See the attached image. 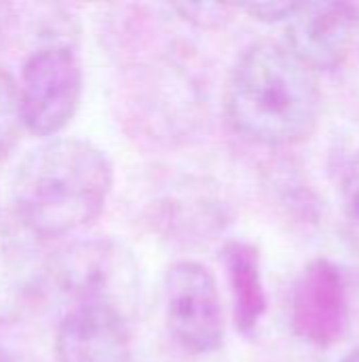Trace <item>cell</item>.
<instances>
[{
    "mask_svg": "<svg viewBox=\"0 0 359 362\" xmlns=\"http://www.w3.org/2000/svg\"><path fill=\"white\" fill-rule=\"evenodd\" d=\"M112 187L106 151L83 138H51L21 159L11 185L13 214L44 242L63 238L104 212Z\"/></svg>",
    "mask_w": 359,
    "mask_h": 362,
    "instance_id": "6da1fadb",
    "label": "cell"
},
{
    "mask_svg": "<svg viewBox=\"0 0 359 362\" xmlns=\"http://www.w3.org/2000/svg\"><path fill=\"white\" fill-rule=\"evenodd\" d=\"M224 106L229 123L245 140L290 146L317 127L322 91L315 72L286 42L258 40L235 62Z\"/></svg>",
    "mask_w": 359,
    "mask_h": 362,
    "instance_id": "7a4b0ae2",
    "label": "cell"
},
{
    "mask_svg": "<svg viewBox=\"0 0 359 362\" xmlns=\"http://www.w3.org/2000/svg\"><path fill=\"white\" fill-rule=\"evenodd\" d=\"M51 284L76 305H106L127 318L140 299V267L125 244L91 238L51 255Z\"/></svg>",
    "mask_w": 359,
    "mask_h": 362,
    "instance_id": "3957f363",
    "label": "cell"
},
{
    "mask_svg": "<svg viewBox=\"0 0 359 362\" xmlns=\"http://www.w3.org/2000/svg\"><path fill=\"white\" fill-rule=\"evenodd\" d=\"M23 129L55 138L74 119L83 98V66L68 42H51L28 55L17 83Z\"/></svg>",
    "mask_w": 359,
    "mask_h": 362,
    "instance_id": "277c9868",
    "label": "cell"
},
{
    "mask_svg": "<svg viewBox=\"0 0 359 362\" xmlns=\"http://www.w3.org/2000/svg\"><path fill=\"white\" fill-rule=\"evenodd\" d=\"M165 322L186 352L212 354L224 341V308L214 274L199 261H178L165 272Z\"/></svg>",
    "mask_w": 359,
    "mask_h": 362,
    "instance_id": "5b68a950",
    "label": "cell"
},
{
    "mask_svg": "<svg viewBox=\"0 0 359 362\" xmlns=\"http://www.w3.org/2000/svg\"><path fill=\"white\" fill-rule=\"evenodd\" d=\"M51 286L44 240L13 212H0V325H13L38 308Z\"/></svg>",
    "mask_w": 359,
    "mask_h": 362,
    "instance_id": "8992f818",
    "label": "cell"
},
{
    "mask_svg": "<svg viewBox=\"0 0 359 362\" xmlns=\"http://www.w3.org/2000/svg\"><path fill=\"white\" fill-rule=\"evenodd\" d=\"M290 322L294 333L315 348H332L345 337L349 286L334 263L315 259L303 269L292 291Z\"/></svg>",
    "mask_w": 359,
    "mask_h": 362,
    "instance_id": "52a82bcc",
    "label": "cell"
},
{
    "mask_svg": "<svg viewBox=\"0 0 359 362\" xmlns=\"http://www.w3.org/2000/svg\"><path fill=\"white\" fill-rule=\"evenodd\" d=\"M359 28V2H300L288 19V47L313 72L343 64Z\"/></svg>",
    "mask_w": 359,
    "mask_h": 362,
    "instance_id": "ba28073f",
    "label": "cell"
},
{
    "mask_svg": "<svg viewBox=\"0 0 359 362\" xmlns=\"http://www.w3.org/2000/svg\"><path fill=\"white\" fill-rule=\"evenodd\" d=\"M55 354L59 362H127V318L106 305H74L57 327Z\"/></svg>",
    "mask_w": 359,
    "mask_h": 362,
    "instance_id": "9c48e42d",
    "label": "cell"
},
{
    "mask_svg": "<svg viewBox=\"0 0 359 362\" xmlns=\"http://www.w3.org/2000/svg\"><path fill=\"white\" fill-rule=\"evenodd\" d=\"M220 261L233 295V320L241 335H252L267 314V291L260 272V252L254 244L231 240L220 250Z\"/></svg>",
    "mask_w": 359,
    "mask_h": 362,
    "instance_id": "30bf717a",
    "label": "cell"
},
{
    "mask_svg": "<svg viewBox=\"0 0 359 362\" xmlns=\"http://www.w3.org/2000/svg\"><path fill=\"white\" fill-rule=\"evenodd\" d=\"M159 214L154 216L157 225L171 235V240H197L207 238L218 231L224 223V212L212 195L197 185H178L167 193L159 204ZM152 221V223H154Z\"/></svg>",
    "mask_w": 359,
    "mask_h": 362,
    "instance_id": "8fae6325",
    "label": "cell"
},
{
    "mask_svg": "<svg viewBox=\"0 0 359 362\" xmlns=\"http://www.w3.org/2000/svg\"><path fill=\"white\" fill-rule=\"evenodd\" d=\"M23 132L19 89L13 74L0 66V161H4L19 144Z\"/></svg>",
    "mask_w": 359,
    "mask_h": 362,
    "instance_id": "7c38bea8",
    "label": "cell"
},
{
    "mask_svg": "<svg viewBox=\"0 0 359 362\" xmlns=\"http://www.w3.org/2000/svg\"><path fill=\"white\" fill-rule=\"evenodd\" d=\"M341 210L359 242V153L349 161L341 180Z\"/></svg>",
    "mask_w": 359,
    "mask_h": 362,
    "instance_id": "4fadbf2b",
    "label": "cell"
},
{
    "mask_svg": "<svg viewBox=\"0 0 359 362\" xmlns=\"http://www.w3.org/2000/svg\"><path fill=\"white\" fill-rule=\"evenodd\" d=\"M171 8L186 21H193L201 28H220L226 19H231L233 11V6L226 4H174Z\"/></svg>",
    "mask_w": 359,
    "mask_h": 362,
    "instance_id": "5bb4252c",
    "label": "cell"
},
{
    "mask_svg": "<svg viewBox=\"0 0 359 362\" xmlns=\"http://www.w3.org/2000/svg\"><path fill=\"white\" fill-rule=\"evenodd\" d=\"M300 2H260V4H243V6H237L239 11H245L248 15H252L254 19L258 21H264V23H279V21H288L296 8H298Z\"/></svg>",
    "mask_w": 359,
    "mask_h": 362,
    "instance_id": "9a60e30c",
    "label": "cell"
},
{
    "mask_svg": "<svg viewBox=\"0 0 359 362\" xmlns=\"http://www.w3.org/2000/svg\"><path fill=\"white\" fill-rule=\"evenodd\" d=\"M13 19H15V15H13V6H11V4H6V2H0V40H2V38L6 36V32L11 30Z\"/></svg>",
    "mask_w": 359,
    "mask_h": 362,
    "instance_id": "2e32d148",
    "label": "cell"
},
{
    "mask_svg": "<svg viewBox=\"0 0 359 362\" xmlns=\"http://www.w3.org/2000/svg\"><path fill=\"white\" fill-rule=\"evenodd\" d=\"M0 362H13V356L6 352V348L2 344H0Z\"/></svg>",
    "mask_w": 359,
    "mask_h": 362,
    "instance_id": "e0dca14e",
    "label": "cell"
},
{
    "mask_svg": "<svg viewBox=\"0 0 359 362\" xmlns=\"http://www.w3.org/2000/svg\"><path fill=\"white\" fill-rule=\"evenodd\" d=\"M341 362H359V348L358 350H353L351 354H347V356H345Z\"/></svg>",
    "mask_w": 359,
    "mask_h": 362,
    "instance_id": "ac0fdd59",
    "label": "cell"
}]
</instances>
